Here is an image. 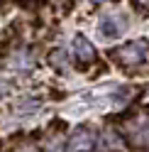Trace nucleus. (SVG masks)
Wrapping results in <instances>:
<instances>
[{
	"mask_svg": "<svg viewBox=\"0 0 149 152\" xmlns=\"http://www.w3.org/2000/svg\"><path fill=\"white\" fill-rule=\"evenodd\" d=\"M117 66L122 69H135V66L149 64V39H132L122 47H117L108 54Z\"/></svg>",
	"mask_w": 149,
	"mask_h": 152,
	"instance_id": "1",
	"label": "nucleus"
},
{
	"mask_svg": "<svg viewBox=\"0 0 149 152\" xmlns=\"http://www.w3.org/2000/svg\"><path fill=\"white\" fill-rule=\"evenodd\" d=\"M46 61H49L51 69H56V71H66V69H69V64H71V52H69V49H64V47H56V49H51V52H49Z\"/></svg>",
	"mask_w": 149,
	"mask_h": 152,
	"instance_id": "8",
	"label": "nucleus"
},
{
	"mask_svg": "<svg viewBox=\"0 0 149 152\" xmlns=\"http://www.w3.org/2000/svg\"><path fill=\"white\" fill-rule=\"evenodd\" d=\"M15 152H39V150H37L34 145H25V147H17Z\"/></svg>",
	"mask_w": 149,
	"mask_h": 152,
	"instance_id": "12",
	"label": "nucleus"
},
{
	"mask_svg": "<svg viewBox=\"0 0 149 152\" xmlns=\"http://www.w3.org/2000/svg\"><path fill=\"white\" fill-rule=\"evenodd\" d=\"M132 5L139 7L142 12H149V0H132Z\"/></svg>",
	"mask_w": 149,
	"mask_h": 152,
	"instance_id": "10",
	"label": "nucleus"
},
{
	"mask_svg": "<svg viewBox=\"0 0 149 152\" xmlns=\"http://www.w3.org/2000/svg\"><path fill=\"white\" fill-rule=\"evenodd\" d=\"M64 145H66V152H95V132L86 125H81L69 135V140Z\"/></svg>",
	"mask_w": 149,
	"mask_h": 152,
	"instance_id": "3",
	"label": "nucleus"
},
{
	"mask_svg": "<svg viewBox=\"0 0 149 152\" xmlns=\"http://www.w3.org/2000/svg\"><path fill=\"white\" fill-rule=\"evenodd\" d=\"M125 30H127V17L120 12H108L98 22V32L103 39H117V37H122Z\"/></svg>",
	"mask_w": 149,
	"mask_h": 152,
	"instance_id": "4",
	"label": "nucleus"
},
{
	"mask_svg": "<svg viewBox=\"0 0 149 152\" xmlns=\"http://www.w3.org/2000/svg\"><path fill=\"white\" fill-rule=\"evenodd\" d=\"M122 137H125V145H129L132 150L149 152V115H147V113L135 115L132 120L125 123Z\"/></svg>",
	"mask_w": 149,
	"mask_h": 152,
	"instance_id": "2",
	"label": "nucleus"
},
{
	"mask_svg": "<svg viewBox=\"0 0 149 152\" xmlns=\"http://www.w3.org/2000/svg\"><path fill=\"white\" fill-rule=\"evenodd\" d=\"M90 3H95V5H98V3H103V0H90Z\"/></svg>",
	"mask_w": 149,
	"mask_h": 152,
	"instance_id": "13",
	"label": "nucleus"
},
{
	"mask_svg": "<svg viewBox=\"0 0 149 152\" xmlns=\"http://www.w3.org/2000/svg\"><path fill=\"white\" fill-rule=\"evenodd\" d=\"M122 150H125L122 132H117L113 128L95 132V152H122Z\"/></svg>",
	"mask_w": 149,
	"mask_h": 152,
	"instance_id": "5",
	"label": "nucleus"
},
{
	"mask_svg": "<svg viewBox=\"0 0 149 152\" xmlns=\"http://www.w3.org/2000/svg\"><path fill=\"white\" fill-rule=\"evenodd\" d=\"M46 152H66V145H64L61 140H56V142H51V145L46 147Z\"/></svg>",
	"mask_w": 149,
	"mask_h": 152,
	"instance_id": "9",
	"label": "nucleus"
},
{
	"mask_svg": "<svg viewBox=\"0 0 149 152\" xmlns=\"http://www.w3.org/2000/svg\"><path fill=\"white\" fill-rule=\"evenodd\" d=\"M32 66H34V59H32V54L27 49H15L10 56H7V69H12L17 74H22V71L30 74Z\"/></svg>",
	"mask_w": 149,
	"mask_h": 152,
	"instance_id": "7",
	"label": "nucleus"
},
{
	"mask_svg": "<svg viewBox=\"0 0 149 152\" xmlns=\"http://www.w3.org/2000/svg\"><path fill=\"white\" fill-rule=\"evenodd\" d=\"M5 96H7V81L0 79V98H5Z\"/></svg>",
	"mask_w": 149,
	"mask_h": 152,
	"instance_id": "11",
	"label": "nucleus"
},
{
	"mask_svg": "<svg viewBox=\"0 0 149 152\" xmlns=\"http://www.w3.org/2000/svg\"><path fill=\"white\" fill-rule=\"evenodd\" d=\"M71 59L78 66H88V64L95 61V47L88 42V37H83V34L73 37V42H71Z\"/></svg>",
	"mask_w": 149,
	"mask_h": 152,
	"instance_id": "6",
	"label": "nucleus"
}]
</instances>
